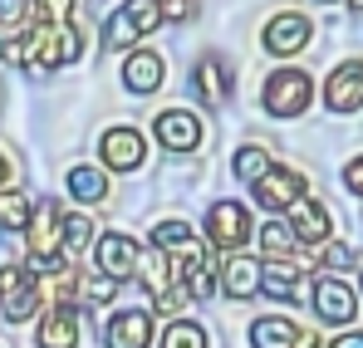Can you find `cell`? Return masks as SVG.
<instances>
[{
  "label": "cell",
  "mask_w": 363,
  "mask_h": 348,
  "mask_svg": "<svg viewBox=\"0 0 363 348\" xmlns=\"http://www.w3.org/2000/svg\"><path fill=\"white\" fill-rule=\"evenodd\" d=\"M84 55V30L79 25H35L25 30V69L50 74L60 64H74Z\"/></svg>",
  "instance_id": "6da1fadb"
},
{
  "label": "cell",
  "mask_w": 363,
  "mask_h": 348,
  "mask_svg": "<svg viewBox=\"0 0 363 348\" xmlns=\"http://www.w3.org/2000/svg\"><path fill=\"white\" fill-rule=\"evenodd\" d=\"M309 99H314V79H309L304 69H280V74H270L265 89H260V103H265V113H270V118L304 113Z\"/></svg>",
  "instance_id": "7a4b0ae2"
},
{
  "label": "cell",
  "mask_w": 363,
  "mask_h": 348,
  "mask_svg": "<svg viewBox=\"0 0 363 348\" xmlns=\"http://www.w3.org/2000/svg\"><path fill=\"white\" fill-rule=\"evenodd\" d=\"M40 270H20V265H5L0 270V314L10 324H25L35 309H40Z\"/></svg>",
  "instance_id": "3957f363"
},
{
  "label": "cell",
  "mask_w": 363,
  "mask_h": 348,
  "mask_svg": "<svg viewBox=\"0 0 363 348\" xmlns=\"http://www.w3.org/2000/svg\"><path fill=\"white\" fill-rule=\"evenodd\" d=\"M250 235H255V231H250V211H245L241 201H216V206L206 211V240H211L216 250L241 255Z\"/></svg>",
  "instance_id": "277c9868"
},
{
  "label": "cell",
  "mask_w": 363,
  "mask_h": 348,
  "mask_svg": "<svg viewBox=\"0 0 363 348\" xmlns=\"http://www.w3.org/2000/svg\"><path fill=\"white\" fill-rule=\"evenodd\" d=\"M25 240H30V255H35V265H55V260H64V221L60 211H55V201H45L40 211H35V221H30V231H25Z\"/></svg>",
  "instance_id": "5b68a950"
},
{
  "label": "cell",
  "mask_w": 363,
  "mask_h": 348,
  "mask_svg": "<svg viewBox=\"0 0 363 348\" xmlns=\"http://www.w3.org/2000/svg\"><path fill=\"white\" fill-rule=\"evenodd\" d=\"M324 103H329L334 113H359L363 108V59H344V64L329 74Z\"/></svg>",
  "instance_id": "8992f818"
},
{
  "label": "cell",
  "mask_w": 363,
  "mask_h": 348,
  "mask_svg": "<svg viewBox=\"0 0 363 348\" xmlns=\"http://www.w3.org/2000/svg\"><path fill=\"white\" fill-rule=\"evenodd\" d=\"M196 94H201V103H211V108H221V103H231V94H236V74H231V64L221 55H201L196 59Z\"/></svg>",
  "instance_id": "52a82bcc"
},
{
  "label": "cell",
  "mask_w": 363,
  "mask_h": 348,
  "mask_svg": "<svg viewBox=\"0 0 363 348\" xmlns=\"http://www.w3.org/2000/svg\"><path fill=\"white\" fill-rule=\"evenodd\" d=\"M255 201L265 211H290L295 201H304V176L290 167H270V172L255 181Z\"/></svg>",
  "instance_id": "ba28073f"
},
{
  "label": "cell",
  "mask_w": 363,
  "mask_h": 348,
  "mask_svg": "<svg viewBox=\"0 0 363 348\" xmlns=\"http://www.w3.org/2000/svg\"><path fill=\"white\" fill-rule=\"evenodd\" d=\"M99 270L113 275V280H133L143 270V255H138V240L123 231H108L99 235Z\"/></svg>",
  "instance_id": "9c48e42d"
},
{
  "label": "cell",
  "mask_w": 363,
  "mask_h": 348,
  "mask_svg": "<svg viewBox=\"0 0 363 348\" xmlns=\"http://www.w3.org/2000/svg\"><path fill=\"white\" fill-rule=\"evenodd\" d=\"M309 304H314V314H319L324 324H349V319L359 314V294L349 290L344 280H319V285L309 290Z\"/></svg>",
  "instance_id": "30bf717a"
},
{
  "label": "cell",
  "mask_w": 363,
  "mask_h": 348,
  "mask_svg": "<svg viewBox=\"0 0 363 348\" xmlns=\"http://www.w3.org/2000/svg\"><path fill=\"white\" fill-rule=\"evenodd\" d=\"M152 133H157V142L167 152H191L201 142V118L186 113V108H167V113L152 118Z\"/></svg>",
  "instance_id": "8fae6325"
},
{
  "label": "cell",
  "mask_w": 363,
  "mask_h": 348,
  "mask_svg": "<svg viewBox=\"0 0 363 348\" xmlns=\"http://www.w3.org/2000/svg\"><path fill=\"white\" fill-rule=\"evenodd\" d=\"M99 152H104V162H108L113 172H138V167H143V157H147V147H143V133H138V128H108V133H104V142H99Z\"/></svg>",
  "instance_id": "7c38bea8"
},
{
  "label": "cell",
  "mask_w": 363,
  "mask_h": 348,
  "mask_svg": "<svg viewBox=\"0 0 363 348\" xmlns=\"http://www.w3.org/2000/svg\"><path fill=\"white\" fill-rule=\"evenodd\" d=\"M108 348H147L152 344V314L147 309H118L104 329Z\"/></svg>",
  "instance_id": "4fadbf2b"
},
{
  "label": "cell",
  "mask_w": 363,
  "mask_h": 348,
  "mask_svg": "<svg viewBox=\"0 0 363 348\" xmlns=\"http://www.w3.org/2000/svg\"><path fill=\"white\" fill-rule=\"evenodd\" d=\"M304 45H309V20L295 15V10H285L265 25V50L270 55H300Z\"/></svg>",
  "instance_id": "5bb4252c"
},
{
  "label": "cell",
  "mask_w": 363,
  "mask_h": 348,
  "mask_svg": "<svg viewBox=\"0 0 363 348\" xmlns=\"http://www.w3.org/2000/svg\"><path fill=\"white\" fill-rule=\"evenodd\" d=\"M285 221H290V231L300 235L304 245H329V211H324V206H319L314 196H304V201H295Z\"/></svg>",
  "instance_id": "9a60e30c"
},
{
  "label": "cell",
  "mask_w": 363,
  "mask_h": 348,
  "mask_svg": "<svg viewBox=\"0 0 363 348\" xmlns=\"http://www.w3.org/2000/svg\"><path fill=\"white\" fill-rule=\"evenodd\" d=\"M35 344L40 348H79V309H50L40 319Z\"/></svg>",
  "instance_id": "2e32d148"
},
{
  "label": "cell",
  "mask_w": 363,
  "mask_h": 348,
  "mask_svg": "<svg viewBox=\"0 0 363 348\" xmlns=\"http://www.w3.org/2000/svg\"><path fill=\"white\" fill-rule=\"evenodd\" d=\"M300 285H304L300 260H270V265H260V290L270 294V299H295Z\"/></svg>",
  "instance_id": "e0dca14e"
},
{
  "label": "cell",
  "mask_w": 363,
  "mask_h": 348,
  "mask_svg": "<svg viewBox=\"0 0 363 348\" xmlns=\"http://www.w3.org/2000/svg\"><path fill=\"white\" fill-rule=\"evenodd\" d=\"M162 74H167V64H162V55H152V50H138V55H128V64H123V84L133 94H152L162 84Z\"/></svg>",
  "instance_id": "ac0fdd59"
},
{
  "label": "cell",
  "mask_w": 363,
  "mask_h": 348,
  "mask_svg": "<svg viewBox=\"0 0 363 348\" xmlns=\"http://www.w3.org/2000/svg\"><path fill=\"white\" fill-rule=\"evenodd\" d=\"M221 290L231 294V299H250V294L260 290V265L245 260V255H226L221 260Z\"/></svg>",
  "instance_id": "d6986e66"
},
{
  "label": "cell",
  "mask_w": 363,
  "mask_h": 348,
  "mask_svg": "<svg viewBox=\"0 0 363 348\" xmlns=\"http://www.w3.org/2000/svg\"><path fill=\"white\" fill-rule=\"evenodd\" d=\"M250 344L255 348H295L300 344V329L285 314H265V319L250 324Z\"/></svg>",
  "instance_id": "ffe728a7"
},
{
  "label": "cell",
  "mask_w": 363,
  "mask_h": 348,
  "mask_svg": "<svg viewBox=\"0 0 363 348\" xmlns=\"http://www.w3.org/2000/svg\"><path fill=\"white\" fill-rule=\"evenodd\" d=\"M260 245H265V255H270V260H290V250L300 245V235L290 231V221H280V216H275L270 226H260Z\"/></svg>",
  "instance_id": "44dd1931"
},
{
  "label": "cell",
  "mask_w": 363,
  "mask_h": 348,
  "mask_svg": "<svg viewBox=\"0 0 363 348\" xmlns=\"http://www.w3.org/2000/svg\"><path fill=\"white\" fill-rule=\"evenodd\" d=\"M35 211H30V196L25 191H0V226L5 231H30Z\"/></svg>",
  "instance_id": "7402d4cb"
},
{
  "label": "cell",
  "mask_w": 363,
  "mask_h": 348,
  "mask_svg": "<svg viewBox=\"0 0 363 348\" xmlns=\"http://www.w3.org/2000/svg\"><path fill=\"white\" fill-rule=\"evenodd\" d=\"M69 191H74L79 201H104V196H108V181H104L99 167H74V172H69Z\"/></svg>",
  "instance_id": "603a6c76"
},
{
  "label": "cell",
  "mask_w": 363,
  "mask_h": 348,
  "mask_svg": "<svg viewBox=\"0 0 363 348\" xmlns=\"http://www.w3.org/2000/svg\"><path fill=\"white\" fill-rule=\"evenodd\" d=\"M162 348H211V339H206V329H201V324H191V319H177V324H167V334H162Z\"/></svg>",
  "instance_id": "cb8c5ba5"
},
{
  "label": "cell",
  "mask_w": 363,
  "mask_h": 348,
  "mask_svg": "<svg viewBox=\"0 0 363 348\" xmlns=\"http://www.w3.org/2000/svg\"><path fill=\"white\" fill-rule=\"evenodd\" d=\"M231 167H236V176H245V181H260V176L270 172L275 162H270V152H265L260 142H250V147H241V152H236V162H231Z\"/></svg>",
  "instance_id": "d4e9b609"
},
{
  "label": "cell",
  "mask_w": 363,
  "mask_h": 348,
  "mask_svg": "<svg viewBox=\"0 0 363 348\" xmlns=\"http://www.w3.org/2000/svg\"><path fill=\"white\" fill-rule=\"evenodd\" d=\"M94 231H99V226H94V221H89L84 211H74V216H64V250H69V255H79V250H89V245H94Z\"/></svg>",
  "instance_id": "484cf974"
},
{
  "label": "cell",
  "mask_w": 363,
  "mask_h": 348,
  "mask_svg": "<svg viewBox=\"0 0 363 348\" xmlns=\"http://www.w3.org/2000/svg\"><path fill=\"white\" fill-rule=\"evenodd\" d=\"M191 240H196V235H191L186 221H157V231H152V245H157V250H167V255L186 250Z\"/></svg>",
  "instance_id": "4316f807"
},
{
  "label": "cell",
  "mask_w": 363,
  "mask_h": 348,
  "mask_svg": "<svg viewBox=\"0 0 363 348\" xmlns=\"http://www.w3.org/2000/svg\"><path fill=\"white\" fill-rule=\"evenodd\" d=\"M123 20H128L138 35H147V30H157V20H162V0H128V5H123Z\"/></svg>",
  "instance_id": "83f0119b"
},
{
  "label": "cell",
  "mask_w": 363,
  "mask_h": 348,
  "mask_svg": "<svg viewBox=\"0 0 363 348\" xmlns=\"http://www.w3.org/2000/svg\"><path fill=\"white\" fill-rule=\"evenodd\" d=\"M113 290H118V280L99 270V275H89V280L79 285V299H84V304H108V299H113Z\"/></svg>",
  "instance_id": "f1b7e54d"
},
{
  "label": "cell",
  "mask_w": 363,
  "mask_h": 348,
  "mask_svg": "<svg viewBox=\"0 0 363 348\" xmlns=\"http://www.w3.org/2000/svg\"><path fill=\"white\" fill-rule=\"evenodd\" d=\"M35 15H40V25H69L74 0H35Z\"/></svg>",
  "instance_id": "f546056e"
},
{
  "label": "cell",
  "mask_w": 363,
  "mask_h": 348,
  "mask_svg": "<svg viewBox=\"0 0 363 348\" xmlns=\"http://www.w3.org/2000/svg\"><path fill=\"white\" fill-rule=\"evenodd\" d=\"M354 265H359V250L354 245H339V240L324 245V270H354Z\"/></svg>",
  "instance_id": "4dcf8cb0"
},
{
  "label": "cell",
  "mask_w": 363,
  "mask_h": 348,
  "mask_svg": "<svg viewBox=\"0 0 363 348\" xmlns=\"http://www.w3.org/2000/svg\"><path fill=\"white\" fill-rule=\"evenodd\" d=\"M133 40H138V30L123 20V10H118V15L104 25V45H108V50H123V45H133Z\"/></svg>",
  "instance_id": "1f68e13d"
},
{
  "label": "cell",
  "mask_w": 363,
  "mask_h": 348,
  "mask_svg": "<svg viewBox=\"0 0 363 348\" xmlns=\"http://www.w3.org/2000/svg\"><path fill=\"white\" fill-rule=\"evenodd\" d=\"M35 0H0V30H20Z\"/></svg>",
  "instance_id": "d6a6232c"
},
{
  "label": "cell",
  "mask_w": 363,
  "mask_h": 348,
  "mask_svg": "<svg viewBox=\"0 0 363 348\" xmlns=\"http://www.w3.org/2000/svg\"><path fill=\"white\" fill-rule=\"evenodd\" d=\"M191 15H196V0H162V20L182 25V20H191Z\"/></svg>",
  "instance_id": "836d02e7"
},
{
  "label": "cell",
  "mask_w": 363,
  "mask_h": 348,
  "mask_svg": "<svg viewBox=\"0 0 363 348\" xmlns=\"http://www.w3.org/2000/svg\"><path fill=\"white\" fill-rule=\"evenodd\" d=\"M344 186H349L354 196H363V157H354V162L344 167Z\"/></svg>",
  "instance_id": "e575fe53"
},
{
  "label": "cell",
  "mask_w": 363,
  "mask_h": 348,
  "mask_svg": "<svg viewBox=\"0 0 363 348\" xmlns=\"http://www.w3.org/2000/svg\"><path fill=\"white\" fill-rule=\"evenodd\" d=\"M329 348H363V334H339Z\"/></svg>",
  "instance_id": "d590c367"
},
{
  "label": "cell",
  "mask_w": 363,
  "mask_h": 348,
  "mask_svg": "<svg viewBox=\"0 0 363 348\" xmlns=\"http://www.w3.org/2000/svg\"><path fill=\"white\" fill-rule=\"evenodd\" d=\"M10 40H15V30H0V59H10Z\"/></svg>",
  "instance_id": "8d00e7d4"
},
{
  "label": "cell",
  "mask_w": 363,
  "mask_h": 348,
  "mask_svg": "<svg viewBox=\"0 0 363 348\" xmlns=\"http://www.w3.org/2000/svg\"><path fill=\"white\" fill-rule=\"evenodd\" d=\"M295 348H319V339H314V334H300V344Z\"/></svg>",
  "instance_id": "74e56055"
},
{
  "label": "cell",
  "mask_w": 363,
  "mask_h": 348,
  "mask_svg": "<svg viewBox=\"0 0 363 348\" xmlns=\"http://www.w3.org/2000/svg\"><path fill=\"white\" fill-rule=\"evenodd\" d=\"M5 172H10V167H5V157H0V181H5Z\"/></svg>",
  "instance_id": "f35d334b"
},
{
  "label": "cell",
  "mask_w": 363,
  "mask_h": 348,
  "mask_svg": "<svg viewBox=\"0 0 363 348\" xmlns=\"http://www.w3.org/2000/svg\"><path fill=\"white\" fill-rule=\"evenodd\" d=\"M354 10H363V0H354Z\"/></svg>",
  "instance_id": "ab89813d"
},
{
  "label": "cell",
  "mask_w": 363,
  "mask_h": 348,
  "mask_svg": "<svg viewBox=\"0 0 363 348\" xmlns=\"http://www.w3.org/2000/svg\"><path fill=\"white\" fill-rule=\"evenodd\" d=\"M324 5H329V0H324Z\"/></svg>",
  "instance_id": "60d3db41"
}]
</instances>
